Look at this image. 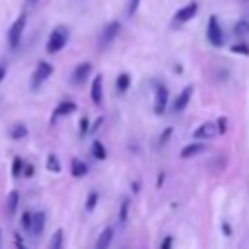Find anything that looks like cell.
I'll return each mask as SVG.
<instances>
[{
	"instance_id": "6da1fadb",
	"label": "cell",
	"mask_w": 249,
	"mask_h": 249,
	"mask_svg": "<svg viewBox=\"0 0 249 249\" xmlns=\"http://www.w3.org/2000/svg\"><path fill=\"white\" fill-rule=\"evenodd\" d=\"M66 43H68V27L56 25V27L51 31L49 39H47V53H49V54H54V53L62 51V49L66 47Z\"/></svg>"
},
{
	"instance_id": "7a4b0ae2",
	"label": "cell",
	"mask_w": 249,
	"mask_h": 249,
	"mask_svg": "<svg viewBox=\"0 0 249 249\" xmlns=\"http://www.w3.org/2000/svg\"><path fill=\"white\" fill-rule=\"evenodd\" d=\"M25 21H27V16L21 14V16L16 18L12 27L8 29V45H10V49H18V45L21 41V35H23V29H25Z\"/></svg>"
},
{
	"instance_id": "3957f363",
	"label": "cell",
	"mask_w": 249,
	"mask_h": 249,
	"mask_svg": "<svg viewBox=\"0 0 249 249\" xmlns=\"http://www.w3.org/2000/svg\"><path fill=\"white\" fill-rule=\"evenodd\" d=\"M206 37H208V41H210L212 47H222V45H224V33H222V27H220L216 16H210V18H208Z\"/></svg>"
},
{
	"instance_id": "277c9868",
	"label": "cell",
	"mask_w": 249,
	"mask_h": 249,
	"mask_svg": "<svg viewBox=\"0 0 249 249\" xmlns=\"http://www.w3.org/2000/svg\"><path fill=\"white\" fill-rule=\"evenodd\" d=\"M51 74H53V64L47 62V60H39V64H37V68H35V72L31 76V88L37 89Z\"/></svg>"
},
{
	"instance_id": "5b68a950",
	"label": "cell",
	"mask_w": 249,
	"mask_h": 249,
	"mask_svg": "<svg viewBox=\"0 0 249 249\" xmlns=\"http://www.w3.org/2000/svg\"><path fill=\"white\" fill-rule=\"evenodd\" d=\"M167 101H169V93L167 88L163 84L156 86V93H154V113L156 115H163L167 109Z\"/></svg>"
},
{
	"instance_id": "8992f818",
	"label": "cell",
	"mask_w": 249,
	"mask_h": 249,
	"mask_svg": "<svg viewBox=\"0 0 249 249\" xmlns=\"http://www.w3.org/2000/svg\"><path fill=\"white\" fill-rule=\"evenodd\" d=\"M196 10H198V4H196V2H189V4L181 6V8L175 12V16H173V23H175V25L187 23L189 19H193V18H195Z\"/></svg>"
},
{
	"instance_id": "52a82bcc",
	"label": "cell",
	"mask_w": 249,
	"mask_h": 249,
	"mask_svg": "<svg viewBox=\"0 0 249 249\" xmlns=\"http://www.w3.org/2000/svg\"><path fill=\"white\" fill-rule=\"evenodd\" d=\"M119 31H121V23H119V21H109V23L103 27V31H101L99 47L105 49L107 45H111V43L115 41V37L119 35Z\"/></svg>"
},
{
	"instance_id": "ba28073f",
	"label": "cell",
	"mask_w": 249,
	"mask_h": 249,
	"mask_svg": "<svg viewBox=\"0 0 249 249\" xmlns=\"http://www.w3.org/2000/svg\"><path fill=\"white\" fill-rule=\"evenodd\" d=\"M89 74H91V64H89V62L78 64V66L74 68V72H72V84H76V86L84 84V82L89 78Z\"/></svg>"
},
{
	"instance_id": "9c48e42d",
	"label": "cell",
	"mask_w": 249,
	"mask_h": 249,
	"mask_svg": "<svg viewBox=\"0 0 249 249\" xmlns=\"http://www.w3.org/2000/svg\"><path fill=\"white\" fill-rule=\"evenodd\" d=\"M218 134V128H216V123H202L195 132L193 136L196 140H208V138H214Z\"/></svg>"
},
{
	"instance_id": "30bf717a",
	"label": "cell",
	"mask_w": 249,
	"mask_h": 249,
	"mask_svg": "<svg viewBox=\"0 0 249 249\" xmlns=\"http://www.w3.org/2000/svg\"><path fill=\"white\" fill-rule=\"evenodd\" d=\"M89 95H91V101L95 105H101V99H103V76L97 74L91 82V89H89Z\"/></svg>"
},
{
	"instance_id": "8fae6325",
	"label": "cell",
	"mask_w": 249,
	"mask_h": 249,
	"mask_svg": "<svg viewBox=\"0 0 249 249\" xmlns=\"http://www.w3.org/2000/svg\"><path fill=\"white\" fill-rule=\"evenodd\" d=\"M191 95H193V86H187V88H183V89H181V93L177 95L175 103H173V111H175V113L183 111V109L189 105V101H191Z\"/></svg>"
},
{
	"instance_id": "7c38bea8",
	"label": "cell",
	"mask_w": 249,
	"mask_h": 249,
	"mask_svg": "<svg viewBox=\"0 0 249 249\" xmlns=\"http://www.w3.org/2000/svg\"><path fill=\"white\" fill-rule=\"evenodd\" d=\"M76 109H78V107H76V103H74V101H60V103L56 105V109L53 111V119H51V123H54L58 117L72 115Z\"/></svg>"
},
{
	"instance_id": "4fadbf2b",
	"label": "cell",
	"mask_w": 249,
	"mask_h": 249,
	"mask_svg": "<svg viewBox=\"0 0 249 249\" xmlns=\"http://www.w3.org/2000/svg\"><path fill=\"white\" fill-rule=\"evenodd\" d=\"M45 230V212H35L31 216V228H29V233L31 235H41Z\"/></svg>"
},
{
	"instance_id": "5bb4252c",
	"label": "cell",
	"mask_w": 249,
	"mask_h": 249,
	"mask_svg": "<svg viewBox=\"0 0 249 249\" xmlns=\"http://www.w3.org/2000/svg\"><path fill=\"white\" fill-rule=\"evenodd\" d=\"M111 241H113V228H105V230L99 233V237H97L95 249H109Z\"/></svg>"
},
{
	"instance_id": "9a60e30c",
	"label": "cell",
	"mask_w": 249,
	"mask_h": 249,
	"mask_svg": "<svg viewBox=\"0 0 249 249\" xmlns=\"http://www.w3.org/2000/svg\"><path fill=\"white\" fill-rule=\"evenodd\" d=\"M18 204H19V193L14 189V191H10V193H8V198H6V212H8L10 216H12V214H16Z\"/></svg>"
},
{
	"instance_id": "2e32d148",
	"label": "cell",
	"mask_w": 249,
	"mask_h": 249,
	"mask_svg": "<svg viewBox=\"0 0 249 249\" xmlns=\"http://www.w3.org/2000/svg\"><path fill=\"white\" fill-rule=\"evenodd\" d=\"M70 171H72L74 177H84L88 173V163L82 161V160H78V158H74L70 161Z\"/></svg>"
},
{
	"instance_id": "e0dca14e",
	"label": "cell",
	"mask_w": 249,
	"mask_h": 249,
	"mask_svg": "<svg viewBox=\"0 0 249 249\" xmlns=\"http://www.w3.org/2000/svg\"><path fill=\"white\" fill-rule=\"evenodd\" d=\"M200 152H204V144H198V142H195V144H187L183 150H181V158H193V156H196V154H200Z\"/></svg>"
},
{
	"instance_id": "ac0fdd59",
	"label": "cell",
	"mask_w": 249,
	"mask_h": 249,
	"mask_svg": "<svg viewBox=\"0 0 249 249\" xmlns=\"http://www.w3.org/2000/svg\"><path fill=\"white\" fill-rule=\"evenodd\" d=\"M27 136V126L23 124V123H16L14 126H12V130H10V138L12 140H21V138H25Z\"/></svg>"
},
{
	"instance_id": "d6986e66",
	"label": "cell",
	"mask_w": 249,
	"mask_h": 249,
	"mask_svg": "<svg viewBox=\"0 0 249 249\" xmlns=\"http://www.w3.org/2000/svg\"><path fill=\"white\" fill-rule=\"evenodd\" d=\"M64 247V231L62 230H56L51 237V243H49V249H62Z\"/></svg>"
},
{
	"instance_id": "ffe728a7",
	"label": "cell",
	"mask_w": 249,
	"mask_h": 249,
	"mask_svg": "<svg viewBox=\"0 0 249 249\" xmlns=\"http://www.w3.org/2000/svg\"><path fill=\"white\" fill-rule=\"evenodd\" d=\"M128 88H130V74H126V72L119 74V78H117V91L124 93Z\"/></svg>"
},
{
	"instance_id": "44dd1931",
	"label": "cell",
	"mask_w": 249,
	"mask_h": 249,
	"mask_svg": "<svg viewBox=\"0 0 249 249\" xmlns=\"http://www.w3.org/2000/svg\"><path fill=\"white\" fill-rule=\"evenodd\" d=\"M91 154H93L95 160H105V158H107V150H105V146H103L99 140H93V144H91Z\"/></svg>"
},
{
	"instance_id": "7402d4cb",
	"label": "cell",
	"mask_w": 249,
	"mask_h": 249,
	"mask_svg": "<svg viewBox=\"0 0 249 249\" xmlns=\"http://www.w3.org/2000/svg\"><path fill=\"white\" fill-rule=\"evenodd\" d=\"M233 33H235L237 37L249 35V21H247V19H239V21L233 25Z\"/></svg>"
},
{
	"instance_id": "603a6c76",
	"label": "cell",
	"mask_w": 249,
	"mask_h": 249,
	"mask_svg": "<svg viewBox=\"0 0 249 249\" xmlns=\"http://www.w3.org/2000/svg\"><path fill=\"white\" fill-rule=\"evenodd\" d=\"M47 169L53 171V173H60V161L54 154H49L47 156Z\"/></svg>"
},
{
	"instance_id": "cb8c5ba5",
	"label": "cell",
	"mask_w": 249,
	"mask_h": 249,
	"mask_svg": "<svg viewBox=\"0 0 249 249\" xmlns=\"http://www.w3.org/2000/svg\"><path fill=\"white\" fill-rule=\"evenodd\" d=\"M21 169H23V160L21 158H14V161H12V177L18 179L21 175Z\"/></svg>"
},
{
	"instance_id": "d4e9b609",
	"label": "cell",
	"mask_w": 249,
	"mask_h": 249,
	"mask_svg": "<svg viewBox=\"0 0 249 249\" xmlns=\"http://www.w3.org/2000/svg\"><path fill=\"white\" fill-rule=\"evenodd\" d=\"M128 206H130V202H128V198H124V200L121 202V210H119V220H121V224H124V222L128 220Z\"/></svg>"
},
{
	"instance_id": "484cf974",
	"label": "cell",
	"mask_w": 249,
	"mask_h": 249,
	"mask_svg": "<svg viewBox=\"0 0 249 249\" xmlns=\"http://www.w3.org/2000/svg\"><path fill=\"white\" fill-rule=\"evenodd\" d=\"M97 198H99V195H97L95 191H91V193L88 195V200H86V210H88V212H91V210L95 208V204H97Z\"/></svg>"
},
{
	"instance_id": "4316f807",
	"label": "cell",
	"mask_w": 249,
	"mask_h": 249,
	"mask_svg": "<svg viewBox=\"0 0 249 249\" xmlns=\"http://www.w3.org/2000/svg\"><path fill=\"white\" fill-rule=\"evenodd\" d=\"M230 51L235 53V54H243V56H247V54H249V45H245V43H237V45H231Z\"/></svg>"
},
{
	"instance_id": "83f0119b",
	"label": "cell",
	"mask_w": 249,
	"mask_h": 249,
	"mask_svg": "<svg viewBox=\"0 0 249 249\" xmlns=\"http://www.w3.org/2000/svg\"><path fill=\"white\" fill-rule=\"evenodd\" d=\"M31 216H33V214H31V212H27V210L21 214V220H19V224H21V228H23L25 231H29V228H31Z\"/></svg>"
},
{
	"instance_id": "f1b7e54d",
	"label": "cell",
	"mask_w": 249,
	"mask_h": 249,
	"mask_svg": "<svg viewBox=\"0 0 249 249\" xmlns=\"http://www.w3.org/2000/svg\"><path fill=\"white\" fill-rule=\"evenodd\" d=\"M171 134H173V126H167V128L161 132V136H160V140H158V146H163Z\"/></svg>"
},
{
	"instance_id": "f546056e",
	"label": "cell",
	"mask_w": 249,
	"mask_h": 249,
	"mask_svg": "<svg viewBox=\"0 0 249 249\" xmlns=\"http://www.w3.org/2000/svg\"><path fill=\"white\" fill-rule=\"evenodd\" d=\"M140 2L142 0H130L128 2V10H126V16H134L136 10H138V6H140Z\"/></svg>"
},
{
	"instance_id": "4dcf8cb0",
	"label": "cell",
	"mask_w": 249,
	"mask_h": 249,
	"mask_svg": "<svg viewBox=\"0 0 249 249\" xmlns=\"http://www.w3.org/2000/svg\"><path fill=\"white\" fill-rule=\"evenodd\" d=\"M88 130H89V121H88V117H82L80 119V136H84Z\"/></svg>"
},
{
	"instance_id": "1f68e13d",
	"label": "cell",
	"mask_w": 249,
	"mask_h": 249,
	"mask_svg": "<svg viewBox=\"0 0 249 249\" xmlns=\"http://www.w3.org/2000/svg\"><path fill=\"white\" fill-rule=\"evenodd\" d=\"M226 123H228V119H226V117H220V119L216 121V128H218V132H220V134H224V132H226V128H228V124H226Z\"/></svg>"
},
{
	"instance_id": "d6a6232c",
	"label": "cell",
	"mask_w": 249,
	"mask_h": 249,
	"mask_svg": "<svg viewBox=\"0 0 249 249\" xmlns=\"http://www.w3.org/2000/svg\"><path fill=\"white\" fill-rule=\"evenodd\" d=\"M21 173H23L25 177H33V173H35V167H33L31 163H23V169H21Z\"/></svg>"
},
{
	"instance_id": "836d02e7",
	"label": "cell",
	"mask_w": 249,
	"mask_h": 249,
	"mask_svg": "<svg viewBox=\"0 0 249 249\" xmlns=\"http://www.w3.org/2000/svg\"><path fill=\"white\" fill-rule=\"evenodd\" d=\"M173 247V235H165L161 241V249H171Z\"/></svg>"
},
{
	"instance_id": "e575fe53",
	"label": "cell",
	"mask_w": 249,
	"mask_h": 249,
	"mask_svg": "<svg viewBox=\"0 0 249 249\" xmlns=\"http://www.w3.org/2000/svg\"><path fill=\"white\" fill-rule=\"evenodd\" d=\"M101 123H103V117H97V119H95V123L89 126V132H95V130L101 126Z\"/></svg>"
},
{
	"instance_id": "d590c367",
	"label": "cell",
	"mask_w": 249,
	"mask_h": 249,
	"mask_svg": "<svg viewBox=\"0 0 249 249\" xmlns=\"http://www.w3.org/2000/svg\"><path fill=\"white\" fill-rule=\"evenodd\" d=\"M14 243H16V249H29L23 241H21V237L19 235H16V239H14Z\"/></svg>"
},
{
	"instance_id": "8d00e7d4",
	"label": "cell",
	"mask_w": 249,
	"mask_h": 249,
	"mask_svg": "<svg viewBox=\"0 0 249 249\" xmlns=\"http://www.w3.org/2000/svg\"><path fill=\"white\" fill-rule=\"evenodd\" d=\"M4 76H6V66H2V64H0V82L4 80Z\"/></svg>"
},
{
	"instance_id": "74e56055",
	"label": "cell",
	"mask_w": 249,
	"mask_h": 249,
	"mask_svg": "<svg viewBox=\"0 0 249 249\" xmlns=\"http://www.w3.org/2000/svg\"><path fill=\"white\" fill-rule=\"evenodd\" d=\"M224 231H226V235H230V226L228 224H224Z\"/></svg>"
},
{
	"instance_id": "f35d334b",
	"label": "cell",
	"mask_w": 249,
	"mask_h": 249,
	"mask_svg": "<svg viewBox=\"0 0 249 249\" xmlns=\"http://www.w3.org/2000/svg\"><path fill=\"white\" fill-rule=\"evenodd\" d=\"M0 249H2V230H0Z\"/></svg>"
},
{
	"instance_id": "ab89813d",
	"label": "cell",
	"mask_w": 249,
	"mask_h": 249,
	"mask_svg": "<svg viewBox=\"0 0 249 249\" xmlns=\"http://www.w3.org/2000/svg\"><path fill=\"white\" fill-rule=\"evenodd\" d=\"M27 2H31V4H33V2H37V0H27Z\"/></svg>"
}]
</instances>
